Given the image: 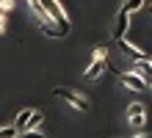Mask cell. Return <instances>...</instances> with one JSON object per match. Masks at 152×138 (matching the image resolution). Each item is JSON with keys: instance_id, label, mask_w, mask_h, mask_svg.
I'll use <instances>...</instances> for the list:
<instances>
[{"instance_id": "cell-1", "label": "cell", "mask_w": 152, "mask_h": 138, "mask_svg": "<svg viewBox=\"0 0 152 138\" xmlns=\"http://www.w3.org/2000/svg\"><path fill=\"white\" fill-rule=\"evenodd\" d=\"M39 3L44 6V11L53 17V22L58 25V31L66 36V33H69V28H72V20H69V14L64 11V6H61L58 0H39Z\"/></svg>"}, {"instance_id": "cell-2", "label": "cell", "mask_w": 152, "mask_h": 138, "mask_svg": "<svg viewBox=\"0 0 152 138\" xmlns=\"http://www.w3.org/2000/svg\"><path fill=\"white\" fill-rule=\"evenodd\" d=\"M28 6H31L33 17L39 20V25H42V33H44V36H64V33H61L58 28H56V22H53V17H50L47 11H44V6L39 3V0H28Z\"/></svg>"}, {"instance_id": "cell-3", "label": "cell", "mask_w": 152, "mask_h": 138, "mask_svg": "<svg viewBox=\"0 0 152 138\" xmlns=\"http://www.w3.org/2000/svg\"><path fill=\"white\" fill-rule=\"evenodd\" d=\"M53 94H56L58 99H64L66 105H72V108H77V110H83V113H86L88 108H91V102H88V99H86L83 94H77V91H72V88H64V86H58L56 91H53Z\"/></svg>"}, {"instance_id": "cell-4", "label": "cell", "mask_w": 152, "mask_h": 138, "mask_svg": "<svg viewBox=\"0 0 152 138\" xmlns=\"http://www.w3.org/2000/svg\"><path fill=\"white\" fill-rule=\"evenodd\" d=\"M116 77H119V83H122L124 88H130V91H147V88H149L147 83L141 80V77L136 75V72H133V69H130V72H119Z\"/></svg>"}, {"instance_id": "cell-5", "label": "cell", "mask_w": 152, "mask_h": 138, "mask_svg": "<svg viewBox=\"0 0 152 138\" xmlns=\"http://www.w3.org/2000/svg\"><path fill=\"white\" fill-rule=\"evenodd\" d=\"M127 28H130V14L124 11V8H119V14H116V22H113V31H111L113 42L124 39V33H127Z\"/></svg>"}, {"instance_id": "cell-6", "label": "cell", "mask_w": 152, "mask_h": 138, "mask_svg": "<svg viewBox=\"0 0 152 138\" xmlns=\"http://www.w3.org/2000/svg\"><path fill=\"white\" fill-rule=\"evenodd\" d=\"M144 113H147V108L141 105V102H130V105H127V122H130L133 127H141V124L147 122Z\"/></svg>"}, {"instance_id": "cell-7", "label": "cell", "mask_w": 152, "mask_h": 138, "mask_svg": "<svg viewBox=\"0 0 152 138\" xmlns=\"http://www.w3.org/2000/svg\"><path fill=\"white\" fill-rule=\"evenodd\" d=\"M133 72H136L147 86L152 83V61L149 58H136V61H133Z\"/></svg>"}, {"instance_id": "cell-8", "label": "cell", "mask_w": 152, "mask_h": 138, "mask_svg": "<svg viewBox=\"0 0 152 138\" xmlns=\"http://www.w3.org/2000/svg\"><path fill=\"white\" fill-rule=\"evenodd\" d=\"M102 69H105V58H91V64H88V69L83 75H86V80H97L102 75Z\"/></svg>"}, {"instance_id": "cell-9", "label": "cell", "mask_w": 152, "mask_h": 138, "mask_svg": "<svg viewBox=\"0 0 152 138\" xmlns=\"http://www.w3.org/2000/svg\"><path fill=\"white\" fill-rule=\"evenodd\" d=\"M119 47H122V53H124V55H130L133 61H136V58H147V53H141L136 44H130V42H124V39H119Z\"/></svg>"}, {"instance_id": "cell-10", "label": "cell", "mask_w": 152, "mask_h": 138, "mask_svg": "<svg viewBox=\"0 0 152 138\" xmlns=\"http://www.w3.org/2000/svg\"><path fill=\"white\" fill-rule=\"evenodd\" d=\"M31 113H33L31 108H25V110H20V116L14 119V127H17V133H22L25 127H28V119H31Z\"/></svg>"}, {"instance_id": "cell-11", "label": "cell", "mask_w": 152, "mask_h": 138, "mask_svg": "<svg viewBox=\"0 0 152 138\" xmlns=\"http://www.w3.org/2000/svg\"><path fill=\"white\" fill-rule=\"evenodd\" d=\"M42 122H44V113H42V110H33L31 119H28V127H25V130H39Z\"/></svg>"}, {"instance_id": "cell-12", "label": "cell", "mask_w": 152, "mask_h": 138, "mask_svg": "<svg viewBox=\"0 0 152 138\" xmlns=\"http://www.w3.org/2000/svg\"><path fill=\"white\" fill-rule=\"evenodd\" d=\"M124 11L127 14H136V11H141V8H144V0H124Z\"/></svg>"}, {"instance_id": "cell-13", "label": "cell", "mask_w": 152, "mask_h": 138, "mask_svg": "<svg viewBox=\"0 0 152 138\" xmlns=\"http://www.w3.org/2000/svg\"><path fill=\"white\" fill-rule=\"evenodd\" d=\"M0 138H17V127H14V124L0 127Z\"/></svg>"}, {"instance_id": "cell-14", "label": "cell", "mask_w": 152, "mask_h": 138, "mask_svg": "<svg viewBox=\"0 0 152 138\" xmlns=\"http://www.w3.org/2000/svg\"><path fill=\"white\" fill-rule=\"evenodd\" d=\"M17 138H47V135H42L39 130H22V135L17 133Z\"/></svg>"}, {"instance_id": "cell-15", "label": "cell", "mask_w": 152, "mask_h": 138, "mask_svg": "<svg viewBox=\"0 0 152 138\" xmlns=\"http://www.w3.org/2000/svg\"><path fill=\"white\" fill-rule=\"evenodd\" d=\"M94 58H108V47H105V44H97L94 47Z\"/></svg>"}, {"instance_id": "cell-16", "label": "cell", "mask_w": 152, "mask_h": 138, "mask_svg": "<svg viewBox=\"0 0 152 138\" xmlns=\"http://www.w3.org/2000/svg\"><path fill=\"white\" fill-rule=\"evenodd\" d=\"M14 6H17V0H0V11H3V14H6V11H11Z\"/></svg>"}, {"instance_id": "cell-17", "label": "cell", "mask_w": 152, "mask_h": 138, "mask_svg": "<svg viewBox=\"0 0 152 138\" xmlns=\"http://www.w3.org/2000/svg\"><path fill=\"white\" fill-rule=\"evenodd\" d=\"M0 33H6V14L0 11Z\"/></svg>"}, {"instance_id": "cell-18", "label": "cell", "mask_w": 152, "mask_h": 138, "mask_svg": "<svg viewBox=\"0 0 152 138\" xmlns=\"http://www.w3.org/2000/svg\"><path fill=\"white\" fill-rule=\"evenodd\" d=\"M147 14H152V6H147Z\"/></svg>"}, {"instance_id": "cell-19", "label": "cell", "mask_w": 152, "mask_h": 138, "mask_svg": "<svg viewBox=\"0 0 152 138\" xmlns=\"http://www.w3.org/2000/svg\"><path fill=\"white\" fill-rule=\"evenodd\" d=\"M136 138H152V135H136Z\"/></svg>"}, {"instance_id": "cell-20", "label": "cell", "mask_w": 152, "mask_h": 138, "mask_svg": "<svg viewBox=\"0 0 152 138\" xmlns=\"http://www.w3.org/2000/svg\"><path fill=\"white\" fill-rule=\"evenodd\" d=\"M149 86H152V83H149Z\"/></svg>"}]
</instances>
